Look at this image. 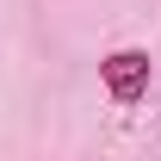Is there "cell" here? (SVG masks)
Segmentation results:
<instances>
[{"label": "cell", "instance_id": "1", "mask_svg": "<svg viewBox=\"0 0 161 161\" xmlns=\"http://www.w3.org/2000/svg\"><path fill=\"white\" fill-rule=\"evenodd\" d=\"M149 50H112V56L99 62V80H105V99L112 105H142V93H149Z\"/></svg>", "mask_w": 161, "mask_h": 161}]
</instances>
